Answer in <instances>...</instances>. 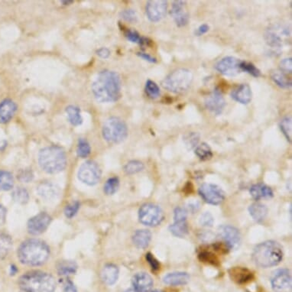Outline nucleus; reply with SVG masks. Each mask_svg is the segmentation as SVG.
Segmentation results:
<instances>
[{"label":"nucleus","mask_w":292,"mask_h":292,"mask_svg":"<svg viewBox=\"0 0 292 292\" xmlns=\"http://www.w3.org/2000/svg\"><path fill=\"white\" fill-rule=\"evenodd\" d=\"M50 249L45 242L39 240H28L24 242L18 250V257L21 262L28 266H40L48 259Z\"/></svg>","instance_id":"nucleus-2"},{"label":"nucleus","mask_w":292,"mask_h":292,"mask_svg":"<svg viewBox=\"0 0 292 292\" xmlns=\"http://www.w3.org/2000/svg\"><path fill=\"white\" fill-rule=\"evenodd\" d=\"M192 72L186 68H179L170 73L162 81V85L165 90L174 93L182 94L189 89L192 83Z\"/></svg>","instance_id":"nucleus-6"},{"label":"nucleus","mask_w":292,"mask_h":292,"mask_svg":"<svg viewBox=\"0 0 292 292\" xmlns=\"http://www.w3.org/2000/svg\"><path fill=\"white\" fill-rule=\"evenodd\" d=\"M249 214L255 221L261 222L268 214V208L259 203H255L249 208Z\"/></svg>","instance_id":"nucleus-27"},{"label":"nucleus","mask_w":292,"mask_h":292,"mask_svg":"<svg viewBox=\"0 0 292 292\" xmlns=\"http://www.w3.org/2000/svg\"><path fill=\"white\" fill-rule=\"evenodd\" d=\"M199 194L203 200L210 205H220L225 199L224 191L213 184H203L199 189Z\"/></svg>","instance_id":"nucleus-10"},{"label":"nucleus","mask_w":292,"mask_h":292,"mask_svg":"<svg viewBox=\"0 0 292 292\" xmlns=\"http://www.w3.org/2000/svg\"><path fill=\"white\" fill-rule=\"evenodd\" d=\"M39 161L42 169L50 174L63 171L67 164L65 152L57 146H50L41 150Z\"/></svg>","instance_id":"nucleus-5"},{"label":"nucleus","mask_w":292,"mask_h":292,"mask_svg":"<svg viewBox=\"0 0 292 292\" xmlns=\"http://www.w3.org/2000/svg\"><path fill=\"white\" fill-rule=\"evenodd\" d=\"M272 80L275 84L283 89H288L291 86V80L281 71H275L271 74Z\"/></svg>","instance_id":"nucleus-28"},{"label":"nucleus","mask_w":292,"mask_h":292,"mask_svg":"<svg viewBox=\"0 0 292 292\" xmlns=\"http://www.w3.org/2000/svg\"><path fill=\"white\" fill-rule=\"evenodd\" d=\"M6 217H7V209L2 205H0V223L5 222Z\"/></svg>","instance_id":"nucleus-56"},{"label":"nucleus","mask_w":292,"mask_h":292,"mask_svg":"<svg viewBox=\"0 0 292 292\" xmlns=\"http://www.w3.org/2000/svg\"><path fill=\"white\" fill-rule=\"evenodd\" d=\"M132 284L135 292H150L153 288V280L149 274L141 272L134 276Z\"/></svg>","instance_id":"nucleus-18"},{"label":"nucleus","mask_w":292,"mask_h":292,"mask_svg":"<svg viewBox=\"0 0 292 292\" xmlns=\"http://www.w3.org/2000/svg\"><path fill=\"white\" fill-rule=\"evenodd\" d=\"M13 198L15 201L19 203H27L28 200V193L26 190L22 188H18L13 191Z\"/></svg>","instance_id":"nucleus-43"},{"label":"nucleus","mask_w":292,"mask_h":292,"mask_svg":"<svg viewBox=\"0 0 292 292\" xmlns=\"http://www.w3.org/2000/svg\"><path fill=\"white\" fill-rule=\"evenodd\" d=\"M120 186V181L117 178H111L104 185V191L106 194L112 195L115 194Z\"/></svg>","instance_id":"nucleus-44"},{"label":"nucleus","mask_w":292,"mask_h":292,"mask_svg":"<svg viewBox=\"0 0 292 292\" xmlns=\"http://www.w3.org/2000/svg\"><path fill=\"white\" fill-rule=\"evenodd\" d=\"M153 292H162V291H160V290H155V291Z\"/></svg>","instance_id":"nucleus-58"},{"label":"nucleus","mask_w":292,"mask_h":292,"mask_svg":"<svg viewBox=\"0 0 292 292\" xmlns=\"http://www.w3.org/2000/svg\"><path fill=\"white\" fill-rule=\"evenodd\" d=\"M240 67L241 71H245V72L248 73V74L252 75V77H258L261 76V71H260V70L257 68L255 65L251 63V62L241 61Z\"/></svg>","instance_id":"nucleus-39"},{"label":"nucleus","mask_w":292,"mask_h":292,"mask_svg":"<svg viewBox=\"0 0 292 292\" xmlns=\"http://www.w3.org/2000/svg\"><path fill=\"white\" fill-rule=\"evenodd\" d=\"M66 112L68 113V120L73 126H79L83 122L80 110L78 107L75 106H69L66 108Z\"/></svg>","instance_id":"nucleus-31"},{"label":"nucleus","mask_w":292,"mask_h":292,"mask_svg":"<svg viewBox=\"0 0 292 292\" xmlns=\"http://www.w3.org/2000/svg\"><path fill=\"white\" fill-rule=\"evenodd\" d=\"M146 259H147V261L150 263L153 270L156 271L160 269V264H159L158 260L156 259L151 253H148L146 255Z\"/></svg>","instance_id":"nucleus-51"},{"label":"nucleus","mask_w":292,"mask_h":292,"mask_svg":"<svg viewBox=\"0 0 292 292\" xmlns=\"http://www.w3.org/2000/svg\"><path fill=\"white\" fill-rule=\"evenodd\" d=\"M187 216H188V214L184 208H176V211H174V222L186 221Z\"/></svg>","instance_id":"nucleus-48"},{"label":"nucleus","mask_w":292,"mask_h":292,"mask_svg":"<svg viewBox=\"0 0 292 292\" xmlns=\"http://www.w3.org/2000/svg\"><path fill=\"white\" fill-rule=\"evenodd\" d=\"M210 27L209 25H207V24H203V25H200L198 27L197 30L195 31V35L197 36H202V35H205V33H208L209 31Z\"/></svg>","instance_id":"nucleus-52"},{"label":"nucleus","mask_w":292,"mask_h":292,"mask_svg":"<svg viewBox=\"0 0 292 292\" xmlns=\"http://www.w3.org/2000/svg\"><path fill=\"white\" fill-rule=\"evenodd\" d=\"M171 16L179 27H184L188 25L189 22L190 16L187 10L186 2L185 1H174L171 7Z\"/></svg>","instance_id":"nucleus-15"},{"label":"nucleus","mask_w":292,"mask_h":292,"mask_svg":"<svg viewBox=\"0 0 292 292\" xmlns=\"http://www.w3.org/2000/svg\"><path fill=\"white\" fill-rule=\"evenodd\" d=\"M126 36L128 40L133 42V43L143 45V44L146 43V42H147L145 39L141 38L139 34L137 32L134 31V30H127L126 32Z\"/></svg>","instance_id":"nucleus-45"},{"label":"nucleus","mask_w":292,"mask_h":292,"mask_svg":"<svg viewBox=\"0 0 292 292\" xmlns=\"http://www.w3.org/2000/svg\"><path fill=\"white\" fill-rule=\"evenodd\" d=\"M14 185L13 177L10 172L0 170V190L9 191Z\"/></svg>","instance_id":"nucleus-33"},{"label":"nucleus","mask_w":292,"mask_h":292,"mask_svg":"<svg viewBox=\"0 0 292 292\" xmlns=\"http://www.w3.org/2000/svg\"><path fill=\"white\" fill-rule=\"evenodd\" d=\"M77 152L79 157L83 158V159L89 156L90 153H91V146L86 140L83 139V138L79 139Z\"/></svg>","instance_id":"nucleus-42"},{"label":"nucleus","mask_w":292,"mask_h":292,"mask_svg":"<svg viewBox=\"0 0 292 292\" xmlns=\"http://www.w3.org/2000/svg\"><path fill=\"white\" fill-rule=\"evenodd\" d=\"M280 129L289 142H291L292 120L291 117L286 116L279 123Z\"/></svg>","instance_id":"nucleus-35"},{"label":"nucleus","mask_w":292,"mask_h":292,"mask_svg":"<svg viewBox=\"0 0 292 292\" xmlns=\"http://www.w3.org/2000/svg\"><path fill=\"white\" fill-rule=\"evenodd\" d=\"M125 292H135V291L134 290H132V289H129V290H126V291Z\"/></svg>","instance_id":"nucleus-57"},{"label":"nucleus","mask_w":292,"mask_h":292,"mask_svg":"<svg viewBox=\"0 0 292 292\" xmlns=\"http://www.w3.org/2000/svg\"><path fill=\"white\" fill-rule=\"evenodd\" d=\"M265 39H266V43L271 48L278 49L282 46L281 38L272 30H269L266 31V34H265Z\"/></svg>","instance_id":"nucleus-30"},{"label":"nucleus","mask_w":292,"mask_h":292,"mask_svg":"<svg viewBox=\"0 0 292 292\" xmlns=\"http://www.w3.org/2000/svg\"><path fill=\"white\" fill-rule=\"evenodd\" d=\"M240 62L241 61L236 59L235 57L227 56L217 62L215 68L218 72L223 75L235 77L241 72L240 67Z\"/></svg>","instance_id":"nucleus-12"},{"label":"nucleus","mask_w":292,"mask_h":292,"mask_svg":"<svg viewBox=\"0 0 292 292\" xmlns=\"http://www.w3.org/2000/svg\"><path fill=\"white\" fill-rule=\"evenodd\" d=\"M152 233L147 229H140L136 231L132 237L134 244L138 249H146L151 241Z\"/></svg>","instance_id":"nucleus-25"},{"label":"nucleus","mask_w":292,"mask_h":292,"mask_svg":"<svg viewBox=\"0 0 292 292\" xmlns=\"http://www.w3.org/2000/svg\"><path fill=\"white\" fill-rule=\"evenodd\" d=\"M198 258L202 262L208 263V264H211L213 266H218L220 264L218 257L211 251H201L198 254Z\"/></svg>","instance_id":"nucleus-36"},{"label":"nucleus","mask_w":292,"mask_h":292,"mask_svg":"<svg viewBox=\"0 0 292 292\" xmlns=\"http://www.w3.org/2000/svg\"><path fill=\"white\" fill-rule=\"evenodd\" d=\"M38 192L39 195L47 200L56 198L59 196V188L54 184L50 182H44L41 184L38 188Z\"/></svg>","instance_id":"nucleus-24"},{"label":"nucleus","mask_w":292,"mask_h":292,"mask_svg":"<svg viewBox=\"0 0 292 292\" xmlns=\"http://www.w3.org/2000/svg\"><path fill=\"white\" fill-rule=\"evenodd\" d=\"M19 285L26 292H54L56 282L49 274L42 272H32L25 274L19 279Z\"/></svg>","instance_id":"nucleus-4"},{"label":"nucleus","mask_w":292,"mask_h":292,"mask_svg":"<svg viewBox=\"0 0 292 292\" xmlns=\"http://www.w3.org/2000/svg\"><path fill=\"white\" fill-rule=\"evenodd\" d=\"M17 110V105L10 99L0 103V123H7L11 120Z\"/></svg>","instance_id":"nucleus-21"},{"label":"nucleus","mask_w":292,"mask_h":292,"mask_svg":"<svg viewBox=\"0 0 292 292\" xmlns=\"http://www.w3.org/2000/svg\"><path fill=\"white\" fill-rule=\"evenodd\" d=\"M280 71L284 73H289L291 74L292 71V60L290 57L284 59L280 62Z\"/></svg>","instance_id":"nucleus-47"},{"label":"nucleus","mask_w":292,"mask_h":292,"mask_svg":"<svg viewBox=\"0 0 292 292\" xmlns=\"http://www.w3.org/2000/svg\"><path fill=\"white\" fill-rule=\"evenodd\" d=\"M145 92L152 99H156L160 96V88L156 82L149 80L145 83Z\"/></svg>","instance_id":"nucleus-40"},{"label":"nucleus","mask_w":292,"mask_h":292,"mask_svg":"<svg viewBox=\"0 0 292 292\" xmlns=\"http://www.w3.org/2000/svg\"><path fill=\"white\" fill-rule=\"evenodd\" d=\"M205 106L216 115H221L226 103L223 94L217 88L205 99Z\"/></svg>","instance_id":"nucleus-13"},{"label":"nucleus","mask_w":292,"mask_h":292,"mask_svg":"<svg viewBox=\"0 0 292 292\" xmlns=\"http://www.w3.org/2000/svg\"><path fill=\"white\" fill-rule=\"evenodd\" d=\"M127 126L123 120L118 117H111L103 124V135L109 142H121L127 137Z\"/></svg>","instance_id":"nucleus-7"},{"label":"nucleus","mask_w":292,"mask_h":292,"mask_svg":"<svg viewBox=\"0 0 292 292\" xmlns=\"http://www.w3.org/2000/svg\"><path fill=\"white\" fill-rule=\"evenodd\" d=\"M271 284L274 290H284L290 287L291 277L287 269H278L275 271L271 278Z\"/></svg>","instance_id":"nucleus-16"},{"label":"nucleus","mask_w":292,"mask_h":292,"mask_svg":"<svg viewBox=\"0 0 292 292\" xmlns=\"http://www.w3.org/2000/svg\"><path fill=\"white\" fill-rule=\"evenodd\" d=\"M214 217L213 216L210 214L209 212L205 213L203 215L201 216L200 219V223L202 226H212L214 224Z\"/></svg>","instance_id":"nucleus-49"},{"label":"nucleus","mask_w":292,"mask_h":292,"mask_svg":"<svg viewBox=\"0 0 292 292\" xmlns=\"http://www.w3.org/2000/svg\"><path fill=\"white\" fill-rule=\"evenodd\" d=\"M92 91L98 101L103 103L116 101L121 94L120 76L115 71H102L93 83Z\"/></svg>","instance_id":"nucleus-1"},{"label":"nucleus","mask_w":292,"mask_h":292,"mask_svg":"<svg viewBox=\"0 0 292 292\" xmlns=\"http://www.w3.org/2000/svg\"><path fill=\"white\" fill-rule=\"evenodd\" d=\"M168 2L165 0H151L146 4V15L151 22H157L166 16Z\"/></svg>","instance_id":"nucleus-11"},{"label":"nucleus","mask_w":292,"mask_h":292,"mask_svg":"<svg viewBox=\"0 0 292 292\" xmlns=\"http://www.w3.org/2000/svg\"><path fill=\"white\" fill-rule=\"evenodd\" d=\"M102 278L106 284H113L118 279L119 269L115 265H106L102 271Z\"/></svg>","instance_id":"nucleus-26"},{"label":"nucleus","mask_w":292,"mask_h":292,"mask_svg":"<svg viewBox=\"0 0 292 292\" xmlns=\"http://www.w3.org/2000/svg\"><path fill=\"white\" fill-rule=\"evenodd\" d=\"M229 276L232 281L239 284H246L254 278L253 273L246 268L233 267L229 270Z\"/></svg>","instance_id":"nucleus-20"},{"label":"nucleus","mask_w":292,"mask_h":292,"mask_svg":"<svg viewBox=\"0 0 292 292\" xmlns=\"http://www.w3.org/2000/svg\"><path fill=\"white\" fill-rule=\"evenodd\" d=\"M282 258V247L279 243L272 240L260 243L252 253L254 262L262 269L277 266L281 262Z\"/></svg>","instance_id":"nucleus-3"},{"label":"nucleus","mask_w":292,"mask_h":292,"mask_svg":"<svg viewBox=\"0 0 292 292\" xmlns=\"http://www.w3.org/2000/svg\"><path fill=\"white\" fill-rule=\"evenodd\" d=\"M169 230L173 235L182 238L188 234V225L186 221L174 222V224L169 226Z\"/></svg>","instance_id":"nucleus-32"},{"label":"nucleus","mask_w":292,"mask_h":292,"mask_svg":"<svg viewBox=\"0 0 292 292\" xmlns=\"http://www.w3.org/2000/svg\"><path fill=\"white\" fill-rule=\"evenodd\" d=\"M138 218L140 222L146 226H158L163 220V211L157 205L146 203L140 208Z\"/></svg>","instance_id":"nucleus-8"},{"label":"nucleus","mask_w":292,"mask_h":292,"mask_svg":"<svg viewBox=\"0 0 292 292\" xmlns=\"http://www.w3.org/2000/svg\"><path fill=\"white\" fill-rule=\"evenodd\" d=\"M190 281V275L187 272H172L165 275L163 278L165 284L171 286L185 285Z\"/></svg>","instance_id":"nucleus-22"},{"label":"nucleus","mask_w":292,"mask_h":292,"mask_svg":"<svg viewBox=\"0 0 292 292\" xmlns=\"http://www.w3.org/2000/svg\"><path fill=\"white\" fill-rule=\"evenodd\" d=\"M59 275H69L75 273L77 270V265L74 261H63L59 265Z\"/></svg>","instance_id":"nucleus-37"},{"label":"nucleus","mask_w":292,"mask_h":292,"mask_svg":"<svg viewBox=\"0 0 292 292\" xmlns=\"http://www.w3.org/2000/svg\"><path fill=\"white\" fill-rule=\"evenodd\" d=\"M64 286H65L64 287V291L65 292H77L75 286L74 285V284L71 281H66Z\"/></svg>","instance_id":"nucleus-54"},{"label":"nucleus","mask_w":292,"mask_h":292,"mask_svg":"<svg viewBox=\"0 0 292 292\" xmlns=\"http://www.w3.org/2000/svg\"><path fill=\"white\" fill-rule=\"evenodd\" d=\"M251 196L255 200L260 199L271 198L273 197V191L267 185L263 184H257L251 187L249 190Z\"/></svg>","instance_id":"nucleus-23"},{"label":"nucleus","mask_w":292,"mask_h":292,"mask_svg":"<svg viewBox=\"0 0 292 292\" xmlns=\"http://www.w3.org/2000/svg\"><path fill=\"white\" fill-rule=\"evenodd\" d=\"M199 140H200V135L197 132H188L184 137V141H185L188 150H193V149L197 147Z\"/></svg>","instance_id":"nucleus-38"},{"label":"nucleus","mask_w":292,"mask_h":292,"mask_svg":"<svg viewBox=\"0 0 292 292\" xmlns=\"http://www.w3.org/2000/svg\"><path fill=\"white\" fill-rule=\"evenodd\" d=\"M219 235L224 240L229 249H237L240 243V233L234 226H222L219 229Z\"/></svg>","instance_id":"nucleus-17"},{"label":"nucleus","mask_w":292,"mask_h":292,"mask_svg":"<svg viewBox=\"0 0 292 292\" xmlns=\"http://www.w3.org/2000/svg\"><path fill=\"white\" fill-rule=\"evenodd\" d=\"M195 154L203 161L208 160L213 157L212 150L207 143L203 142L196 147Z\"/></svg>","instance_id":"nucleus-34"},{"label":"nucleus","mask_w":292,"mask_h":292,"mask_svg":"<svg viewBox=\"0 0 292 292\" xmlns=\"http://www.w3.org/2000/svg\"><path fill=\"white\" fill-rule=\"evenodd\" d=\"M100 177H101V171L96 162L88 161L83 163L79 169V179L86 185H96L98 183Z\"/></svg>","instance_id":"nucleus-9"},{"label":"nucleus","mask_w":292,"mask_h":292,"mask_svg":"<svg viewBox=\"0 0 292 292\" xmlns=\"http://www.w3.org/2000/svg\"><path fill=\"white\" fill-rule=\"evenodd\" d=\"M13 241L11 237L5 233H0V259L6 258L11 250Z\"/></svg>","instance_id":"nucleus-29"},{"label":"nucleus","mask_w":292,"mask_h":292,"mask_svg":"<svg viewBox=\"0 0 292 292\" xmlns=\"http://www.w3.org/2000/svg\"><path fill=\"white\" fill-rule=\"evenodd\" d=\"M51 221V217L48 214L41 213L30 219L28 223V232L33 235L42 234L48 229Z\"/></svg>","instance_id":"nucleus-14"},{"label":"nucleus","mask_w":292,"mask_h":292,"mask_svg":"<svg viewBox=\"0 0 292 292\" xmlns=\"http://www.w3.org/2000/svg\"><path fill=\"white\" fill-rule=\"evenodd\" d=\"M125 171L128 174H134L140 172L144 169V165L139 161H131L126 164L124 168Z\"/></svg>","instance_id":"nucleus-41"},{"label":"nucleus","mask_w":292,"mask_h":292,"mask_svg":"<svg viewBox=\"0 0 292 292\" xmlns=\"http://www.w3.org/2000/svg\"><path fill=\"white\" fill-rule=\"evenodd\" d=\"M122 18L127 22H135L137 19L136 13L133 10H123L121 13Z\"/></svg>","instance_id":"nucleus-50"},{"label":"nucleus","mask_w":292,"mask_h":292,"mask_svg":"<svg viewBox=\"0 0 292 292\" xmlns=\"http://www.w3.org/2000/svg\"><path fill=\"white\" fill-rule=\"evenodd\" d=\"M79 208H80V203L78 202H74V203H71V205H68L65 208V215L68 218H71V217H74L76 215L77 211H78Z\"/></svg>","instance_id":"nucleus-46"},{"label":"nucleus","mask_w":292,"mask_h":292,"mask_svg":"<svg viewBox=\"0 0 292 292\" xmlns=\"http://www.w3.org/2000/svg\"><path fill=\"white\" fill-rule=\"evenodd\" d=\"M138 55L141 59H144V60L150 62V63H156L157 62L156 59H155L154 57L150 55V54H147V53L139 52L138 53Z\"/></svg>","instance_id":"nucleus-53"},{"label":"nucleus","mask_w":292,"mask_h":292,"mask_svg":"<svg viewBox=\"0 0 292 292\" xmlns=\"http://www.w3.org/2000/svg\"><path fill=\"white\" fill-rule=\"evenodd\" d=\"M231 97L241 104H248L252 100V90L248 83H242L232 91Z\"/></svg>","instance_id":"nucleus-19"},{"label":"nucleus","mask_w":292,"mask_h":292,"mask_svg":"<svg viewBox=\"0 0 292 292\" xmlns=\"http://www.w3.org/2000/svg\"><path fill=\"white\" fill-rule=\"evenodd\" d=\"M97 54L103 59H107L110 55V51L106 48H102L97 51Z\"/></svg>","instance_id":"nucleus-55"}]
</instances>
